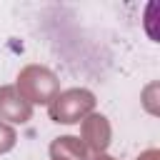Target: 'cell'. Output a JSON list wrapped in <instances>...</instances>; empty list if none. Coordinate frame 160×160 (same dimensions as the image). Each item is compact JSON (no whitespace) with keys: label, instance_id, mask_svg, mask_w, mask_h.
<instances>
[]
</instances>
